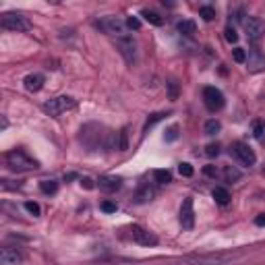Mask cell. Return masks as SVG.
Here are the masks:
<instances>
[{"mask_svg":"<svg viewBox=\"0 0 265 265\" xmlns=\"http://www.w3.org/2000/svg\"><path fill=\"white\" fill-rule=\"evenodd\" d=\"M180 226L185 230H191L195 226V209H193V199L187 197L182 201V207H180Z\"/></svg>","mask_w":265,"mask_h":265,"instance_id":"obj_11","label":"cell"},{"mask_svg":"<svg viewBox=\"0 0 265 265\" xmlns=\"http://www.w3.org/2000/svg\"><path fill=\"white\" fill-rule=\"evenodd\" d=\"M153 178H155V182H160V185H168L172 180V174L168 170H155L153 172Z\"/></svg>","mask_w":265,"mask_h":265,"instance_id":"obj_22","label":"cell"},{"mask_svg":"<svg viewBox=\"0 0 265 265\" xmlns=\"http://www.w3.org/2000/svg\"><path fill=\"white\" fill-rule=\"evenodd\" d=\"M7 166L13 172H31V170H37L39 168V164L33 160L27 151H23V149H11L7 153Z\"/></svg>","mask_w":265,"mask_h":265,"instance_id":"obj_2","label":"cell"},{"mask_svg":"<svg viewBox=\"0 0 265 265\" xmlns=\"http://www.w3.org/2000/svg\"><path fill=\"white\" fill-rule=\"evenodd\" d=\"M232 58H234V63H238V65L247 63V50H242V48H234V50H232Z\"/></svg>","mask_w":265,"mask_h":265,"instance_id":"obj_24","label":"cell"},{"mask_svg":"<svg viewBox=\"0 0 265 265\" xmlns=\"http://www.w3.org/2000/svg\"><path fill=\"white\" fill-rule=\"evenodd\" d=\"M155 197V189L149 185V182H143L141 187H139V191H137V203H147V201H151Z\"/></svg>","mask_w":265,"mask_h":265,"instance_id":"obj_16","label":"cell"},{"mask_svg":"<svg viewBox=\"0 0 265 265\" xmlns=\"http://www.w3.org/2000/svg\"><path fill=\"white\" fill-rule=\"evenodd\" d=\"M81 187H85V189H93V180H91V178H81Z\"/></svg>","mask_w":265,"mask_h":265,"instance_id":"obj_35","label":"cell"},{"mask_svg":"<svg viewBox=\"0 0 265 265\" xmlns=\"http://www.w3.org/2000/svg\"><path fill=\"white\" fill-rule=\"evenodd\" d=\"M0 27L7 29V31H17V33H23V31H29L33 25L27 17H23L21 13H5L0 17Z\"/></svg>","mask_w":265,"mask_h":265,"instance_id":"obj_4","label":"cell"},{"mask_svg":"<svg viewBox=\"0 0 265 265\" xmlns=\"http://www.w3.org/2000/svg\"><path fill=\"white\" fill-rule=\"evenodd\" d=\"M224 33H226V39H228L230 44H236V42H238V35H236V31H234L232 27H226Z\"/></svg>","mask_w":265,"mask_h":265,"instance_id":"obj_29","label":"cell"},{"mask_svg":"<svg viewBox=\"0 0 265 265\" xmlns=\"http://www.w3.org/2000/svg\"><path fill=\"white\" fill-rule=\"evenodd\" d=\"M101 209L106 211V214H114V211H116V203H112V201H104V203H101Z\"/></svg>","mask_w":265,"mask_h":265,"instance_id":"obj_32","label":"cell"},{"mask_svg":"<svg viewBox=\"0 0 265 265\" xmlns=\"http://www.w3.org/2000/svg\"><path fill=\"white\" fill-rule=\"evenodd\" d=\"M116 50L120 52V56L125 58L127 65H135L137 63V44H135V39L131 35L116 39Z\"/></svg>","mask_w":265,"mask_h":265,"instance_id":"obj_7","label":"cell"},{"mask_svg":"<svg viewBox=\"0 0 265 265\" xmlns=\"http://www.w3.org/2000/svg\"><path fill=\"white\" fill-rule=\"evenodd\" d=\"M205 174H207V176H216V168H214V166H207V168H205Z\"/></svg>","mask_w":265,"mask_h":265,"instance_id":"obj_36","label":"cell"},{"mask_svg":"<svg viewBox=\"0 0 265 265\" xmlns=\"http://www.w3.org/2000/svg\"><path fill=\"white\" fill-rule=\"evenodd\" d=\"M127 139H129V135H127V129H123V131L118 133V141H116V149H127V147H129V143H127Z\"/></svg>","mask_w":265,"mask_h":265,"instance_id":"obj_25","label":"cell"},{"mask_svg":"<svg viewBox=\"0 0 265 265\" xmlns=\"http://www.w3.org/2000/svg\"><path fill=\"white\" fill-rule=\"evenodd\" d=\"M141 17L147 21V23H151V25H155V27H160L164 21H162V17L160 15H157V13H153V11H141Z\"/></svg>","mask_w":265,"mask_h":265,"instance_id":"obj_18","label":"cell"},{"mask_svg":"<svg viewBox=\"0 0 265 265\" xmlns=\"http://www.w3.org/2000/svg\"><path fill=\"white\" fill-rule=\"evenodd\" d=\"M44 83H46V79H44V75H39V73H31V75H27V77L23 79L25 89H27V91H31V93L39 91V89L44 87Z\"/></svg>","mask_w":265,"mask_h":265,"instance_id":"obj_15","label":"cell"},{"mask_svg":"<svg viewBox=\"0 0 265 265\" xmlns=\"http://www.w3.org/2000/svg\"><path fill=\"white\" fill-rule=\"evenodd\" d=\"M129 236L137 244H141V247H153V244H157V238L151 232H147L145 228H141V226H131L129 228Z\"/></svg>","mask_w":265,"mask_h":265,"instance_id":"obj_10","label":"cell"},{"mask_svg":"<svg viewBox=\"0 0 265 265\" xmlns=\"http://www.w3.org/2000/svg\"><path fill=\"white\" fill-rule=\"evenodd\" d=\"M164 116H166V114H151V118H149V120L145 123V127H143V131H149V129H151V127H153L155 123H160V120H162Z\"/></svg>","mask_w":265,"mask_h":265,"instance_id":"obj_28","label":"cell"},{"mask_svg":"<svg viewBox=\"0 0 265 265\" xmlns=\"http://www.w3.org/2000/svg\"><path fill=\"white\" fill-rule=\"evenodd\" d=\"M178 31H180L182 35H193V33L197 31V25H195L193 21H180V23H178Z\"/></svg>","mask_w":265,"mask_h":265,"instance_id":"obj_21","label":"cell"},{"mask_svg":"<svg viewBox=\"0 0 265 265\" xmlns=\"http://www.w3.org/2000/svg\"><path fill=\"white\" fill-rule=\"evenodd\" d=\"M205 153H207L209 157L218 155V153H220V145H218V143H216V145H214V143H211V145H207V147H205Z\"/></svg>","mask_w":265,"mask_h":265,"instance_id":"obj_31","label":"cell"},{"mask_svg":"<svg viewBox=\"0 0 265 265\" xmlns=\"http://www.w3.org/2000/svg\"><path fill=\"white\" fill-rule=\"evenodd\" d=\"M263 133H265L263 123H261V120H255V123H253V137H255V139H261Z\"/></svg>","mask_w":265,"mask_h":265,"instance_id":"obj_26","label":"cell"},{"mask_svg":"<svg viewBox=\"0 0 265 265\" xmlns=\"http://www.w3.org/2000/svg\"><path fill=\"white\" fill-rule=\"evenodd\" d=\"M232 155L236 157V160L242 164V166H255V162H257V155H255V151L247 145V143H242V141H236V143H232Z\"/></svg>","mask_w":265,"mask_h":265,"instance_id":"obj_8","label":"cell"},{"mask_svg":"<svg viewBox=\"0 0 265 265\" xmlns=\"http://www.w3.org/2000/svg\"><path fill=\"white\" fill-rule=\"evenodd\" d=\"M39 189H42V193H46V195H54V193L58 191V182H56V180H42V182H39Z\"/></svg>","mask_w":265,"mask_h":265,"instance_id":"obj_19","label":"cell"},{"mask_svg":"<svg viewBox=\"0 0 265 265\" xmlns=\"http://www.w3.org/2000/svg\"><path fill=\"white\" fill-rule=\"evenodd\" d=\"M127 27H129V29H139L141 23H139L137 17H129V19H127Z\"/></svg>","mask_w":265,"mask_h":265,"instance_id":"obj_33","label":"cell"},{"mask_svg":"<svg viewBox=\"0 0 265 265\" xmlns=\"http://www.w3.org/2000/svg\"><path fill=\"white\" fill-rule=\"evenodd\" d=\"M199 15H201L205 21H214V19H216V9H214V7H201V9H199Z\"/></svg>","mask_w":265,"mask_h":265,"instance_id":"obj_23","label":"cell"},{"mask_svg":"<svg viewBox=\"0 0 265 265\" xmlns=\"http://www.w3.org/2000/svg\"><path fill=\"white\" fill-rule=\"evenodd\" d=\"M99 265H108V263H99ZM110 265H141V263H110ZM143 265H149V263H143Z\"/></svg>","mask_w":265,"mask_h":265,"instance_id":"obj_37","label":"cell"},{"mask_svg":"<svg viewBox=\"0 0 265 265\" xmlns=\"http://www.w3.org/2000/svg\"><path fill=\"white\" fill-rule=\"evenodd\" d=\"M247 69L251 73H259V71H265V54L259 50H251L247 54Z\"/></svg>","mask_w":265,"mask_h":265,"instance_id":"obj_12","label":"cell"},{"mask_svg":"<svg viewBox=\"0 0 265 265\" xmlns=\"http://www.w3.org/2000/svg\"><path fill=\"white\" fill-rule=\"evenodd\" d=\"M25 209L29 211V214H31L33 218H37V216H39V211H42V209H39V205H37V203H33V201H27V203H25Z\"/></svg>","mask_w":265,"mask_h":265,"instance_id":"obj_27","label":"cell"},{"mask_svg":"<svg viewBox=\"0 0 265 265\" xmlns=\"http://www.w3.org/2000/svg\"><path fill=\"white\" fill-rule=\"evenodd\" d=\"M97 187H99V191L114 193V191H118V189L123 187V180H120V178H116V176H99Z\"/></svg>","mask_w":265,"mask_h":265,"instance_id":"obj_14","label":"cell"},{"mask_svg":"<svg viewBox=\"0 0 265 265\" xmlns=\"http://www.w3.org/2000/svg\"><path fill=\"white\" fill-rule=\"evenodd\" d=\"M95 25L106 33V35H112L116 39L120 37H127L129 35V27H127V21H123L120 17H114V15H108V17H101L95 21Z\"/></svg>","mask_w":265,"mask_h":265,"instance_id":"obj_3","label":"cell"},{"mask_svg":"<svg viewBox=\"0 0 265 265\" xmlns=\"http://www.w3.org/2000/svg\"><path fill=\"white\" fill-rule=\"evenodd\" d=\"M178 172L189 178V176H193V166H191V164H180V166H178Z\"/></svg>","mask_w":265,"mask_h":265,"instance_id":"obj_30","label":"cell"},{"mask_svg":"<svg viewBox=\"0 0 265 265\" xmlns=\"http://www.w3.org/2000/svg\"><path fill=\"white\" fill-rule=\"evenodd\" d=\"M75 106H77L75 97H71V95H58V97H52L50 101L44 104V112L50 114V116H60L63 112L73 110Z\"/></svg>","mask_w":265,"mask_h":265,"instance_id":"obj_5","label":"cell"},{"mask_svg":"<svg viewBox=\"0 0 265 265\" xmlns=\"http://www.w3.org/2000/svg\"><path fill=\"white\" fill-rule=\"evenodd\" d=\"M238 176H240V174H238L236 170H232V168H228V170H226V178H230V180H236Z\"/></svg>","mask_w":265,"mask_h":265,"instance_id":"obj_34","label":"cell"},{"mask_svg":"<svg viewBox=\"0 0 265 265\" xmlns=\"http://www.w3.org/2000/svg\"><path fill=\"white\" fill-rule=\"evenodd\" d=\"M168 139H176V127H172V129H170V135H168Z\"/></svg>","mask_w":265,"mask_h":265,"instance_id":"obj_39","label":"cell"},{"mask_svg":"<svg viewBox=\"0 0 265 265\" xmlns=\"http://www.w3.org/2000/svg\"><path fill=\"white\" fill-rule=\"evenodd\" d=\"M236 259V253H191L166 261L164 265H226Z\"/></svg>","mask_w":265,"mask_h":265,"instance_id":"obj_1","label":"cell"},{"mask_svg":"<svg viewBox=\"0 0 265 265\" xmlns=\"http://www.w3.org/2000/svg\"><path fill=\"white\" fill-rule=\"evenodd\" d=\"M244 31H247L249 42L257 44V42H261V37L265 35V23H263L259 17H249V19L244 21Z\"/></svg>","mask_w":265,"mask_h":265,"instance_id":"obj_9","label":"cell"},{"mask_svg":"<svg viewBox=\"0 0 265 265\" xmlns=\"http://www.w3.org/2000/svg\"><path fill=\"white\" fill-rule=\"evenodd\" d=\"M220 131H222V125H220V120L211 118V120H207V123H205V135H218Z\"/></svg>","mask_w":265,"mask_h":265,"instance_id":"obj_20","label":"cell"},{"mask_svg":"<svg viewBox=\"0 0 265 265\" xmlns=\"http://www.w3.org/2000/svg\"><path fill=\"white\" fill-rule=\"evenodd\" d=\"M23 263V255L13 249V247H5L0 251V265H21Z\"/></svg>","mask_w":265,"mask_h":265,"instance_id":"obj_13","label":"cell"},{"mask_svg":"<svg viewBox=\"0 0 265 265\" xmlns=\"http://www.w3.org/2000/svg\"><path fill=\"white\" fill-rule=\"evenodd\" d=\"M203 101H205V106H207L209 112H218V110H222L224 104H226L224 93H222L218 87H205V89H203Z\"/></svg>","mask_w":265,"mask_h":265,"instance_id":"obj_6","label":"cell"},{"mask_svg":"<svg viewBox=\"0 0 265 265\" xmlns=\"http://www.w3.org/2000/svg\"><path fill=\"white\" fill-rule=\"evenodd\" d=\"M211 195H214L216 203H220V205H226V203L230 201V193H228V189H224V187H216Z\"/></svg>","mask_w":265,"mask_h":265,"instance_id":"obj_17","label":"cell"},{"mask_svg":"<svg viewBox=\"0 0 265 265\" xmlns=\"http://www.w3.org/2000/svg\"><path fill=\"white\" fill-rule=\"evenodd\" d=\"M255 222H257V226H265V216H259Z\"/></svg>","mask_w":265,"mask_h":265,"instance_id":"obj_38","label":"cell"}]
</instances>
